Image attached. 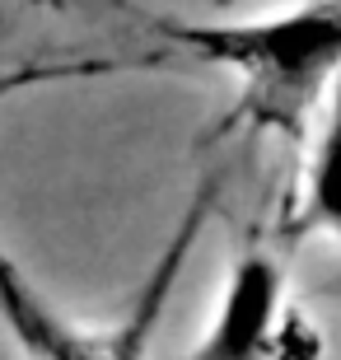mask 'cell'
I'll return each mask as SVG.
<instances>
[{
    "instance_id": "cell-4",
    "label": "cell",
    "mask_w": 341,
    "mask_h": 360,
    "mask_svg": "<svg viewBox=\"0 0 341 360\" xmlns=\"http://www.w3.org/2000/svg\"><path fill=\"white\" fill-rule=\"evenodd\" d=\"M271 239L295 248L304 239H328L341 257V84L323 98L304 131V160L276 211Z\"/></svg>"
},
{
    "instance_id": "cell-3",
    "label": "cell",
    "mask_w": 341,
    "mask_h": 360,
    "mask_svg": "<svg viewBox=\"0 0 341 360\" xmlns=\"http://www.w3.org/2000/svg\"><path fill=\"white\" fill-rule=\"evenodd\" d=\"M285 248L266 234L248 243L220 285L206 333L183 360H281V333L290 319Z\"/></svg>"
},
{
    "instance_id": "cell-2",
    "label": "cell",
    "mask_w": 341,
    "mask_h": 360,
    "mask_svg": "<svg viewBox=\"0 0 341 360\" xmlns=\"http://www.w3.org/2000/svg\"><path fill=\"white\" fill-rule=\"evenodd\" d=\"M215 206H220V174L201 178L187 211L173 225L169 243L159 248L145 281L136 285L131 304L108 328H84L70 314H61L10 257L0 253V323L19 342L24 360H150V342H155L159 323L169 314L173 290H178V281L187 271V257L201 243Z\"/></svg>"
},
{
    "instance_id": "cell-1",
    "label": "cell",
    "mask_w": 341,
    "mask_h": 360,
    "mask_svg": "<svg viewBox=\"0 0 341 360\" xmlns=\"http://www.w3.org/2000/svg\"><path fill=\"white\" fill-rule=\"evenodd\" d=\"M164 61L220 70L229 108L206 141H304L314 112L341 84V0H295L252 19H155Z\"/></svg>"
},
{
    "instance_id": "cell-5",
    "label": "cell",
    "mask_w": 341,
    "mask_h": 360,
    "mask_svg": "<svg viewBox=\"0 0 341 360\" xmlns=\"http://www.w3.org/2000/svg\"><path fill=\"white\" fill-rule=\"evenodd\" d=\"M19 5H56L61 10V5H75V0H19ZM84 5H94V0H84ZM103 5H127V0H103Z\"/></svg>"
},
{
    "instance_id": "cell-6",
    "label": "cell",
    "mask_w": 341,
    "mask_h": 360,
    "mask_svg": "<svg viewBox=\"0 0 341 360\" xmlns=\"http://www.w3.org/2000/svg\"><path fill=\"white\" fill-rule=\"evenodd\" d=\"M220 5H238V0H220Z\"/></svg>"
}]
</instances>
